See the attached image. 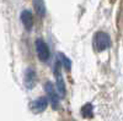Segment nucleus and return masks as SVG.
<instances>
[{
	"label": "nucleus",
	"mask_w": 123,
	"mask_h": 121,
	"mask_svg": "<svg viewBox=\"0 0 123 121\" xmlns=\"http://www.w3.org/2000/svg\"><path fill=\"white\" fill-rule=\"evenodd\" d=\"M48 104H49V102H48L47 97H39V98L35 99L33 102H31L30 109L36 114H41L48 108Z\"/></svg>",
	"instance_id": "obj_5"
},
{
	"label": "nucleus",
	"mask_w": 123,
	"mask_h": 121,
	"mask_svg": "<svg viewBox=\"0 0 123 121\" xmlns=\"http://www.w3.org/2000/svg\"><path fill=\"white\" fill-rule=\"evenodd\" d=\"M44 89H46V93H47V99L48 102L52 104V108L53 109H58L59 108V100H60V97L57 92V89L54 87V84L52 82H46L44 84Z\"/></svg>",
	"instance_id": "obj_2"
},
{
	"label": "nucleus",
	"mask_w": 123,
	"mask_h": 121,
	"mask_svg": "<svg viewBox=\"0 0 123 121\" xmlns=\"http://www.w3.org/2000/svg\"><path fill=\"white\" fill-rule=\"evenodd\" d=\"M112 44V40L108 33L104 31H98L94 36V47L97 52H105Z\"/></svg>",
	"instance_id": "obj_1"
},
{
	"label": "nucleus",
	"mask_w": 123,
	"mask_h": 121,
	"mask_svg": "<svg viewBox=\"0 0 123 121\" xmlns=\"http://www.w3.org/2000/svg\"><path fill=\"white\" fill-rule=\"evenodd\" d=\"M60 68H62V66L59 65L58 61H55V64H54V75H55V79H57V92H58L59 97L64 98L65 94H67V88H65L63 76H62V74H60Z\"/></svg>",
	"instance_id": "obj_4"
},
{
	"label": "nucleus",
	"mask_w": 123,
	"mask_h": 121,
	"mask_svg": "<svg viewBox=\"0 0 123 121\" xmlns=\"http://www.w3.org/2000/svg\"><path fill=\"white\" fill-rule=\"evenodd\" d=\"M57 61L59 63V65L63 67L64 70H67V71H70V68H71V60H70L67 55H64L63 53H58Z\"/></svg>",
	"instance_id": "obj_9"
},
{
	"label": "nucleus",
	"mask_w": 123,
	"mask_h": 121,
	"mask_svg": "<svg viewBox=\"0 0 123 121\" xmlns=\"http://www.w3.org/2000/svg\"><path fill=\"white\" fill-rule=\"evenodd\" d=\"M33 9L38 17H44V15H46L44 0H33Z\"/></svg>",
	"instance_id": "obj_8"
},
{
	"label": "nucleus",
	"mask_w": 123,
	"mask_h": 121,
	"mask_svg": "<svg viewBox=\"0 0 123 121\" xmlns=\"http://www.w3.org/2000/svg\"><path fill=\"white\" fill-rule=\"evenodd\" d=\"M36 53H37V56L41 61H48L49 58H50V50H49V47L48 44L44 42L43 39H37L36 40Z\"/></svg>",
	"instance_id": "obj_3"
},
{
	"label": "nucleus",
	"mask_w": 123,
	"mask_h": 121,
	"mask_svg": "<svg viewBox=\"0 0 123 121\" xmlns=\"http://www.w3.org/2000/svg\"><path fill=\"white\" fill-rule=\"evenodd\" d=\"M92 114H94V106H92V104L87 103L81 108V115L84 117H87V119L92 117Z\"/></svg>",
	"instance_id": "obj_10"
},
{
	"label": "nucleus",
	"mask_w": 123,
	"mask_h": 121,
	"mask_svg": "<svg viewBox=\"0 0 123 121\" xmlns=\"http://www.w3.org/2000/svg\"><path fill=\"white\" fill-rule=\"evenodd\" d=\"M20 21H21L22 26L25 27V29L27 31H31L33 27V16H32V12L30 10H24L20 14Z\"/></svg>",
	"instance_id": "obj_7"
},
{
	"label": "nucleus",
	"mask_w": 123,
	"mask_h": 121,
	"mask_svg": "<svg viewBox=\"0 0 123 121\" xmlns=\"http://www.w3.org/2000/svg\"><path fill=\"white\" fill-rule=\"evenodd\" d=\"M36 82H37L36 71H35L32 67L26 68V71L24 74V84H25V87L27 89H32L36 86Z\"/></svg>",
	"instance_id": "obj_6"
}]
</instances>
